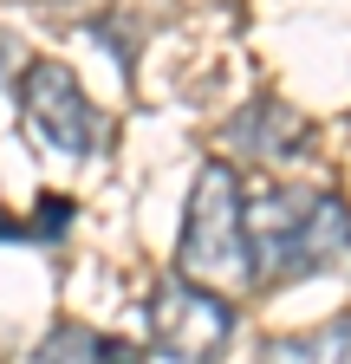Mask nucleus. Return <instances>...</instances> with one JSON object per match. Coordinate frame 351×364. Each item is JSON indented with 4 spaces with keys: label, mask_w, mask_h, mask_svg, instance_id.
<instances>
[{
    "label": "nucleus",
    "mask_w": 351,
    "mask_h": 364,
    "mask_svg": "<svg viewBox=\"0 0 351 364\" xmlns=\"http://www.w3.org/2000/svg\"><path fill=\"white\" fill-rule=\"evenodd\" d=\"M241 241L247 273L267 287L338 273L351 260V202L313 182H267L254 189V202H241Z\"/></svg>",
    "instance_id": "obj_1"
},
{
    "label": "nucleus",
    "mask_w": 351,
    "mask_h": 364,
    "mask_svg": "<svg viewBox=\"0 0 351 364\" xmlns=\"http://www.w3.org/2000/svg\"><path fill=\"white\" fill-rule=\"evenodd\" d=\"M176 273L195 287H247V241H241V176L234 163H202L195 189L183 208V247H176Z\"/></svg>",
    "instance_id": "obj_2"
},
{
    "label": "nucleus",
    "mask_w": 351,
    "mask_h": 364,
    "mask_svg": "<svg viewBox=\"0 0 351 364\" xmlns=\"http://www.w3.org/2000/svg\"><path fill=\"white\" fill-rule=\"evenodd\" d=\"M234 338V299L215 293V287H195L183 273L150 293V345L169 358V364H215Z\"/></svg>",
    "instance_id": "obj_3"
},
{
    "label": "nucleus",
    "mask_w": 351,
    "mask_h": 364,
    "mask_svg": "<svg viewBox=\"0 0 351 364\" xmlns=\"http://www.w3.org/2000/svg\"><path fill=\"white\" fill-rule=\"evenodd\" d=\"M20 111H26V130L53 156H92L98 150L104 117L92 111V98H85V85L65 59H33L20 72Z\"/></svg>",
    "instance_id": "obj_4"
},
{
    "label": "nucleus",
    "mask_w": 351,
    "mask_h": 364,
    "mask_svg": "<svg viewBox=\"0 0 351 364\" xmlns=\"http://www.w3.org/2000/svg\"><path fill=\"white\" fill-rule=\"evenodd\" d=\"M228 144L260 156V163H286V156H299L306 144H313V124H306L293 105H280V98H254L247 111L228 117Z\"/></svg>",
    "instance_id": "obj_5"
},
{
    "label": "nucleus",
    "mask_w": 351,
    "mask_h": 364,
    "mask_svg": "<svg viewBox=\"0 0 351 364\" xmlns=\"http://www.w3.org/2000/svg\"><path fill=\"white\" fill-rule=\"evenodd\" d=\"M260 364H351V312L325 318L313 332H280L260 345Z\"/></svg>",
    "instance_id": "obj_6"
},
{
    "label": "nucleus",
    "mask_w": 351,
    "mask_h": 364,
    "mask_svg": "<svg viewBox=\"0 0 351 364\" xmlns=\"http://www.w3.org/2000/svg\"><path fill=\"white\" fill-rule=\"evenodd\" d=\"M26 364H130V345H117L92 326H53Z\"/></svg>",
    "instance_id": "obj_7"
},
{
    "label": "nucleus",
    "mask_w": 351,
    "mask_h": 364,
    "mask_svg": "<svg viewBox=\"0 0 351 364\" xmlns=\"http://www.w3.org/2000/svg\"><path fill=\"white\" fill-rule=\"evenodd\" d=\"M72 202L65 196H39V208H33V221H0V241H59L65 228H72Z\"/></svg>",
    "instance_id": "obj_8"
},
{
    "label": "nucleus",
    "mask_w": 351,
    "mask_h": 364,
    "mask_svg": "<svg viewBox=\"0 0 351 364\" xmlns=\"http://www.w3.org/2000/svg\"><path fill=\"white\" fill-rule=\"evenodd\" d=\"M46 14H59V20H85V26H98L104 14H111V0H39Z\"/></svg>",
    "instance_id": "obj_9"
}]
</instances>
